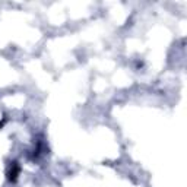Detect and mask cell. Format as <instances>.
<instances>
[{"label":"cell","instance_id":"obj_1","mask_svg":"<svg viewBox=\"0 0 187 187\" xmlns=\"http://www.w3.org/2000/svg\"><path fill=\"white\" fill-rule=\"evenodd\" d=\"M12 170L9 171V180H12V181H15L16 180V177H18V174H19V167L16 165V162H13L12 164Z\"/></svg>","mask_w":187,"mask_h":187}]
</instances>
